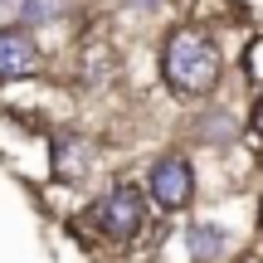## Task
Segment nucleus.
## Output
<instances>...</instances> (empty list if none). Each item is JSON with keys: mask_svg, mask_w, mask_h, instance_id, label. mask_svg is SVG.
<instances>
[{"mask_svg": "<svg viewBox=\"0 0 263 263\" xmlns=\"http://www.w3.org/2000/svg\"><path fill=\"white\" fill-rule=\"evenodd\" d=\"M93 224L103 229L112 244H132V239L141 234V224H146V200H141V190L132 185V180L112 185V190L93 205Z\"/></svg>", "mask_w": 263, "mask_h": 263, "instance_id": "f03ea898", "label": "nucleus"}, {"mask_svg": "<svg viewBox=\"0 0 263 263\" xmlns=\"http://www.w3.org/2000/svg\"><path fill=\"white\" fill-rule=\"evenodd\" d=\"M190 254H195V263H219V254H224V229L195 224L190 229Z\"/></svg>", "mask_w": 263, "mask_h": 263, "instance_id": "0eeeda50", "label": "nucleus"}, {"mask_svg": "<svg viewBox=\"0 0 263 263\" xmlns=\"http://www.w3.org/2000/svg\"><path fill=\"white\" fill-rule=\"evenodd\" d=\"M234 137V122L229 117H205L200 122V141H229Z\"/></svg>", "mask_w": 263, "mask_h": 263, "instance_id": "9d476101", "label": "nucleus"}, {"mask_svg": "<svg viewBox=\"0 0 263 263\" xmlns=\"http://www.w3.org/2000/svg\"><path fill=\"white\" fill-rule=\"evenodd\" d=\"M146 185H151V200H156L161 210H185V205H190V195H195L190 161H185V156H161L156 166H151Z\"/></svg>", "mask_w": 263, "mask_h": 263, "instance_id": "7ed1b4c3", "label": "nucleus"}, {"mask_svg": "<svg viewBox=\"0 0 263 263\" xmlns=\"http://www.w3.org/2000/svg\"><path fill=\"white\" fill-rule=\"evenodd\" d=\"M239 68H244V78L254 88H263V34H254L244 44V59H239Z\"/></svg>", "mask_w": 263, "mask_h": 263, "instance_id": "1a4fd4ad", "label": "nucleus"}, {"mask_svg": "<svg viewBox=\"0 0 263 263\" xmlns=\"http://www.w3.org/2000/svg\"><path fill=\"white\" fill-rule=\"evenodd\" d=\"M93 166V141L73 137V132H59L54 137V176L59 180H83Z\"/></svg>", "mask_w": 263, "mask_h": 263, "instance_id": "39448f33", "label": "nucleus"}, {"mask_svg": "<svg viewBox=\"0 0 263 263\" xmlns=\"http://www.w3.org/2000/svg\"><path fill=\"white\" fill-rule=\"evenodd\" d=\"M249 127H254V137L263 141V93H258V103H254V112H249Z\"/></svg>", "mask_w": 263, "mask_h": 263, "instance_id": "9b49d317", "label": "nucleus"}, {"mask_svg": "<svg viewBox=\"0 0 263 263\" xmlns=\"http://www.w3.org/2000/svg\"><path fill=\"white\" fill-rule=\"evenodd\" d=\"M258 224H263V200H258Z\"/></svg>", "mask_w": 263, "mask_h": 263, "instance_id": "4468645a", "label": "nucleus"}, {"mask_svg": "<svg viewBox=\"0 0 263 263\" xmlns=\"http://www.w3.org/2000/svg\"><path fill=\"white\" fill-rule=\"evenodd\" d=\"M64 15V0H20V20L25 25H54Z\"/></svg>", "mask_w": 263, "mask_h": 263, "instance_id": "6e6552de", "label": "nucleus"}, {"mask_svg": "<svg viewBox=\"0 0 263 263\" xmlns=\"http://www.w3.org/2000/svg\"><path fill=\"white\" fill-rule=\"evenodd\" d=\"M0 20H20V0H0Z\"/></svg>", "mask_w": 263, "mask_h": 263, "instance_id": "f8f14e48", "label": "nucleus"}, {"mask_svg": "<svg viewBox=\"0 0 263 263\" xmlns=\"http://www.w3.org/2000/svg\"><path fill=\"white\" fill-rule=\"evenodd\" d=\"M190 5V20H215V25H244L249 20V5L244 0H185Z\"/></svg>", "mask_w": 263, "mask_h": 263, "instance_id": "423d86ee", "label": "nucleus"}, {"mask_svg": "<svg viewBox=\"0 0 263 263\" xmlns=\"http://www.w3.org/2000/svg\"><path fill=\"white\" fill-rule=\"evenodd\" d=\"M39 73V44L25 34V29H0V78H29Z\"/></svg>", "mask_w": 263, "mask_h": 263, "instance_id": "20e7f679", "label": "nucleus"}, {"mask_svg": "<svg viewBox=\"0 0 263 263\" xmlns=\"http://www.w3.org/2000/svg\"><path fill=\"white\" fill-rule=\"evenodd\" d=\"M239 263H263V258H258V254H249V258H239Z\"/></svg>", "mask_w": 263, "mask_h": 263, "instance_id": "ddd939ff", "label": "nucleus"}, {"mask_svg": "<svg viewBox=\"0 0 263 263\" xmlns=\"http://www.w3.org/2000/svg\"><path fill=\"white\" fill-rule=\"evenodd\" d=\"M161 78L176 98H205L219 83V44L205 25H176L161 44Z\"/></svg>", "mask_w": 263, "mask_h": 263, "instance_id": "f257e3e1", "label": "nucleus"}, {"mask_svg": "<svg viewBox=\"0 0 263 263\" xmlns=\"http://www.w3.org/2000/svg\"><path fill=\"white\" fill-rule=\"evenodd\" d=\"M137 5H156V0H137Z\"/></svg>", "mask_w": 263, "mask_h": 263, "instance_id": "2eb2a0df", "label": "nucleus"}]
</instances>
